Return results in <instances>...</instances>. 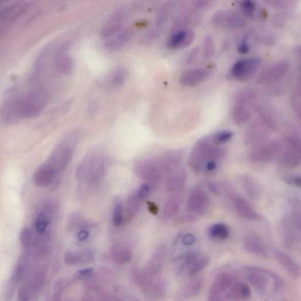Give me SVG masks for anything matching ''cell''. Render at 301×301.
Here are the masks:
<instances>
[{
	"instance_id": "1",
	"label": "cell",
	"mask_w": 301,
	"mask_h": 301,
	"mask_svg": "<svg viewBox=\"0 0 301 301\" xmlns=\"http://www.w3.org/2000/svg\"><path fill=\"white\" fill-rule=\"evenodd\" d=\"M108 157L102 148L95 147L85 155L77 170V178L80 183L89 187L98 186L105 177L108 167Z\"/></svg>"
},
{
	"instance_id": "2",
	"label": "cell",
	"mask_w": 301,
	"mask_h": 301,
	"mask_svg": "<svg viewBox=\"0 0 301 301\" xmlns=\"http://www.w3.org/2000/svg\"><path fill=\"white\" fill-rule=\"evenodd\" d=\"M245 277L249 283L260 295H265L269 289L270 280L273 282L275 292L283 291L285 287L284 279L269 269L256 266L244 267Z\"/></svg>"
},
{
	"instance_id": "3",
	"label": "cell",
	"mask_w": 301,
	"mask_h": 301,
	"mask_svg": "<svg viewBox=\"0 0 301 301\" xmlns=\"http://www.w3.org/2000/svg\"><path fill=\"white\" fill-rule=\"evenodd\" d=\"M80 133L74 131L66 135L52 151L46 162L57 174L64 170L72 161L80 141Z\"/></svg>"
},
{
	"instance_id": "4",
	"label": "cell",
	"mask_w": 301,
	"mask_h": 301,
	"mask_svg": "<svg viewBox=\"0 0 301 301\" xmlns=\"http://www.w3.org/2000/svg\"><path fill=\"white\" fill-rule=\"evenodd\" d=\"M47 95L42 88H37L20 95V105L23 118L40 116L47 106Z\"/></svg>"
},
{
	"instance_id": "5",
	"label": "cell",
	"mask_w": 301,
	"mask_h": 301,
	"mask_svg": "<svg viewBox=\"0 0 301 301\" xmlns=\"http://www.w3.org/2000/svg\"><path fill=\"white\" fill-rule=\"evenodd\" d=\"M133 171L140 179L155 184L169 174L159 157L141 159L133 165Z\"/></svg>"
},
{
	"instance_id": "6",
	"label": "cell",
	"mask_w": 301,
	"mask_h": 301,
	"mask_svg": "<svg viewBox=\"0 0 301 301\" xmlns=\"http://www.w3.org/2000/svg\"><path fill=\"white\" fill-rule=\"evenodd\" d=\"M214 145L211 136H204L196 141L188 158V165L195 173L204 172V166L209 160L210 152Z\"/></svg>"
},
{
	"instance_id": "7",
	"label": "cell",
	"mask_w": 301,
	"mask_h": 301,
	"mask_svg": "<svg viewBox=\"0 0 301 301\" xmlns=\"http://www.w3.org/2000/svg\"><path fill=\"white\" fill-rule=\"evenodd\" d=\"M20 94L16 90L9 92L1 107V117L4 123L14 125L19 123L22 119L20 105Z\"/></svg>"
},
{
	"instance_id": "8",
	"label": "cell",
	"mask_w": 301,
	"mask_h": 301,
	"mask_svg": "<svg viewBox=\"0 0 301 301\" xmlns=\"http://www.w3.org/2000/svg\"><path fill=\"white\" fill-rule=\"evenodd\" d=\"M155 185L148 182L141 185L137 190L130 195L126 203L124 212V220L126 222H131L135 217L141 204L150 195Z\"/></svg>"
},
{
	"instance_id": "9",
	"label": "cell",
	"mask_w": 301,
	"mask_h": 301,
	"mask_svg": "<svg viewBox=\"0 0 301 301\" xmlns=\"http://www.w3.org/2000/svg\"><path fill=\"white\" fill-rule=\"evenodd\" d=\"M261 62V59L256 57L241 59L232 66L229 77L239 81L250 80L257 72Z\"/></svg>"
},
{
	"instance_id": "10",
	"label": "cell",
	"mask_w": 301,
	"mask_h": 301,
	"mask_svg": "<svg viewBox=\"0 0 301 301\" xmlns=\"http://www.w3.org/2000/svg\"><path fill=\"white\" fill-rule=\"evenodd\" d=\"M209 196L202 184H196L191 189L187 203L189 213L195 215L203 214L209 209Z\"/></svg>"
},
{
	"instance_id": "11",
	"label": "cell",
	"mask_w": 301,
	"mask_h": 301,
	"mask_svg": "<svg viewBox=\"0 0 301 301\" xmlns=\"http://www.w3.org/2000/svg\"><path fill=\"white\" fill-rule=\"evenodd\" d=\"M167 252L168 248L164 244H159L155 248L142 270L145 277L148 280H153L161 272L165 261Z\"/></svg>"
},
{
	"instance_id": "12",
	"label": "cell",
	"mask_w": 301,
	"mask_h": 301,
	"mask_svg": "<svg viewBox=\"0 0 301 301\" xmlns=\"http://www.w3.org/2000/svg\"><path fill=\"white\" fill-rule=\"evenodd\" d=\"M236 278L232 273L221 271L214 278L209 290L208 299L211 301L224 300V293L235 283Z\"/></svg>"
},
{
	"instance_id": "13",
	"label": "cell",
	"mask_w": 301,
	"mask_h": 301,
	"mask_svg": "<svg viewBox=\"0 0 301 301\" xmlns=\"http://www.w3.org/2000/svg\"><path fill=\"white\" fill-rule=\"evenodd\" d=\"M281 162L289 169L301 165V139L299 137H289L288 147L282 155Z\"/></svg>"
},
{
	"instance_id": "14",
	"label": "cell",
	"mask_w": 301,
	"mask_h": 301,
	"mask_svg": "<svg viewBox=\"0 0 301 301\" xmlns=\"http://www.w3.org/2000/svg\"><path fill=\"white\" fill-rule=\"evenodd\" d=\"M280 141L274 140L254 147L250 152V158L254 162H264L272 159L282 150Z\"/></svg>"
},
{
	"instance_id": "15",
	"label": "cell",
	"mask_w": 301,
	"mask_h": 301,
	"mask_svg": "<svg viewBox=\"0 0 301 301\" xmlns=\"http://www.w3.org/2000/svg\"><path fill=\"white\" fill-rule=\"evenodd\" d=\"M45 281V274L42 271H38L29 278L27 283L24 284L18 291V299L20 300H30L32 297L37 294L42 288Z\"/></svg>"
},
{
	"instance_id": "16",
	"label": "cell",
	"mask_w": 301,
	"mask_h": 301,
	"mask_svg": "<svg viewBox=\"0 0 301 301\" xmlns=\"http://www.w3.org/2000/svg\"><path fill=\"white\" fill-rule=\"evenodd\" d=\"M212 22L221 28H238L243 27L245 23L243 18L231 11L221 10L215 13Z\"/></svg>"
},
{
	"instance_id": "17",
	"label": "cell",
	"mask_w": 301,
	"mask_h": 301,
	"mask_svg": "<svg viewBox=\"0 0 301 301\" xmlns=\"http://www.w3.org/2000/svg\"><path fill=\"white\" fill-rule=\"evenodd\" d=\"M243 244L248 253L258 257L265 258L269 256L266 245L258 234L248 232L244 237Z\"/></svg>"
},
{
	"instance_id": "18",
	"label": "cell",
	"mask_w": 301,
	"mask_h": 301,
	"mask_svg": "<svg viewBox=\"0 0 301 301\" xmlns=\"http://www.w3.org/2000/svg\"><path fill=\"white\" fill-rule=\"evenodd\" d=\"M229 198L231 200L234 209L240 216L250 221L261 220V217L257 212L242 196L231 192L229 193Z\"/></svg>"
},
{
	"instance_id": "19",
	"label": "cell",
	"mask_w": 301,
	"mask_h": 301,
	"mask_svg": "<svg viewBox=\"0 0 301 301\" xmlns=\"http://www.w3.org/2000/svg\"><path fill=\"white\" fill-rule=\"evenodd\" d=\"M289 68L287 63L281 62L270 66L263 72L258 78V82L265 85L278 83L287 75Z\"/></svg>"
},
{
	"instance_id": "20",
	"label": "cell",
	"mask_w": 301,
	"mask_h": 301,
	"mask_svg": "<svg viewBox=\"0 0 301 301\" xmlns=\"http://www.w3.org/2000/svg\"><path fill=\"white\" fill-rule=\"evenodd\" d=\"M204 279L202 277H192L191 280L182 286L176 293V299L185 300L198 295L203 288Z\"/></svg>"
},
{
	"instance_id": "21",
	"label": "cell",
	"mask_w": 301,
	"mask_h": 301,
	"mask_svg": "<svg viewBox=\"0 0 301 301\" xmlns=\"http://www.w3.org/2000/svg\"><path fill=\"white\" fill-rule=\"evenodd\" d=\"M281 236L282 243L288 248H292L298 242V236L296 232V226L292 218H284L281 224Z\"/></svg>"
},
{
	"instance_id": "22",
	"label": "cell",
	"mask_w": 301,
	"mask_h": 301,
	"mask_svg": "<svg viewBox=\"0 0 301 301\" xmlns=\"http://www.w3.org/2000/svg\"><path fill=\"white\" fill-rule=\"evenodd\" d=\"M209 75V71L206 69L199 68L188 70L180 76L179 83L183 87H194L202 83Z\"/></svg>"
},
{
	"instance_id": "23",
	"label": "cell",
	"mask_w": 301,
	"mask_h": 301,
	"mask_svg": "<svg viewBox=\"0 0 301 301\" xmlns=\"http://www.w3.org/2000/svg\"><path fill=\"white\" fill-rule=\"evenodd\" d=\"M274 255L279 264L290 277L297 279L301 276L300 266L291 256L278 250L275 251Z\"/></svg>"
},
{
	"instance_id": "24",
	"label": "cell",
	"mask_w": 301,
	"mask_h": 301,
	"mask_svg": "<svg viewBox=\"0 0 301 301\" xmlns=\"http://www.w3.org/2000/svg\"><path fill=\"white\" fill-rule=\"evenodd\" d=\"M262 125L258 122L251 124L245 135V143L254 148L265 143L269 133Z\"/></svg>"
},
{
	"instance_id": "25",
	"label": "cell",
	"mask_w": 301,
	"mask_h": 301,
	"mask_svg": "<svg viewBox=\"0 0 301 301\" xmlns=\"http://www.w3.org/2000/svg\"><path fill=\"white\" fill-rule=\"evenodd\" d=\"M57 175L56 172L46 162L35 171L33 181L37 187H47L53 183Z\"/></svg>"
},
{
	"instance_id": "26",
	"label": "cell",
	"mask_w": 301,
	"mask_h": 301,
	"mask_svg": "<svg viewBox=\"0 0 301 301\" xmlns=\"http://www.w3.org/2000/svg\"><path fill=\"white\" fill-rule=\"evenodd\" d=\"M195 39L194 31L185 30V29H178L170 36L167 44L170 48L173 49L177 48H185L190 46Z\"/></svg>"
},
{
	"instance_id": "27",
	"label": "cell",
	"mask_w": 301,
	"mask_h": 301,
	"mask_svg": "<svg viewBox=\"0 0 301 301\" xmlns=\"http://www.w3.org/2000/svg\"><path fill=\"white\" fill-rule=\"evenodd\" d=\"M94 260L95 252L91 249L80 251H68L64 255V262L69 266L90 263Z\"/></svg>"
},
{
	"instance_id": "28",
	"label": "cell",
	"mask_w": 301,
	"mask_h": 301,
	"mask_svg": "<svg viewBox=\"0 0 301 301\" xmlns=\"http://www.w3.org/2000/svg\"><path fill=\"white\" fill-rule=\"evenodd\" d=\"M187 173L184 169H177L169 175L166 188L167 191L173 194H178L184 189L187 182Z\"/></svg>"
},
{
	"instance_id": "29",
	"label": "cell",
	"mask_w": 301,
	"mask_h": 301,
	"mask_svg": "<svg viewBox=\"0 0 301 301\" xmlns=\"http://www.w3.org/2000/svg\"><path fill=\"white\" fill-rule=\"evenodd\" d=\"M251 291L249 285L244 282H236L226 291L224 299L246 300L250 298Z\"/></svg>"
},
{
	"instance_id": "30",
	"label": "cell",
	"mask_w": 301,
	"mask_h": 301,
	"mask_svg": "<svg viewBox=\"0 0 301 301\" xmlns=\"http://www.w3.org/2000/svg\"><path fill=\"white\" fill-rule=\"evenodd\" d=\"M181 197L178 194H174L166 199L163 206L161 219L163 221H168L176 217L180 211Z\"/></svg>"
},
{
	"instance_id": "31",
	"label": "cell",
	"mask_w": 301,
	"mask_h": 301,
	"mask_svg": "<svg viewBox=\"0 0 301 301\" xmlns=\"http://www.w3.org/2000/svg\"><path fill=\"white\" fill-rule=\"evenodd\" d=\"M184 152L183 150H170L159 157L169 174L178 168L183 160Z\"/></svg>"
},
{
	"instance_id": "32",
	"label": "cell",
	"mask_w": 301,
	"mask_h": 301,
	"mask_svg": "<svg viewBox=\"0 0 301 301\" xmlns=\"http://www.w3.org/2000/svg\"><path fill=\"white\" fill-rule=\"evenodd\" d=\"M168 285L162 278H155L143 292L152 298H160L165 296Z\"/></svg>"
},
{
	"instance_id": "33",
	"label": "cell",
	"mask_w": 301,
	"mask_h": 301,
	"mask_svg": "<svg viewBox=\"0 0 301 301\" xmlns=\"http://www.w3.org/2000/svg\"><path fill=\"white\" fill-rule=\"evenodd\" d=\"M199 252L196 250H189L183 252L177 256L174 259L175 270L178 276L188 269L192 262L199 255Z\"/></svg>"
},
{
	"instance_id": "34",
	"label": "cell",
	"mask_w": 301,
	"mask_h": 301,
	"mask_svg": "<svg viewBox=\"0 0 301 301\" xmlns=\"http://www.w3.org/2000/svg\"><path fill=\"white\" fill-rule=\"evenodd\" d=\"M111 259L117 264H125L131 261L132 254L129 249L124 245H113L110 250Z\"/></svg>"
},
{
	"instance_id": "35",
	"label": "cell",
	"mask_w": 301,
	"mask_h": 301,
	"mask_svg": "<svg viewBox=\"0 0 301 301\" xmlns=\"http://www.w3.org/2000/svg\"><path fill=\"white\" fill-rule=\"evenodd\" d=\"M241 184L249 198L255 200L259 199L261 195V189L253 178L248 175H244L241 178Z\"/></svg>"
},
{
	"instance_id": "36",
	"label": "cell",
	"mask_w": 301,
	"mask_h": 301,
	"mask_svg": "<svg viewBox=\"0 0 301 301\" xmlns=\"http://www.w3.org/2000/svg\"><path fill=\"white\" fill-rule=\"evenodd\" d=\"M55 68L59 73L68 75L73 69V62L72 58L66 51L59 52L55 59Z\"/></svg>"
},
{
	"instance_id": "37",
	"label": "cell",
	"mask_w": 301,
	"mask_h": 301,
	"mask_svg": "<svg viewBox=\"0 0 301 301\" xmlns=\"http://www.w3.org/2000/svg\"><path fill=\"white\" fill-rule=\"evenodd\" d=\"M251 112L248 105L244 104L237 103L232 110V119L235 124L238 125H243L250 120Z\"/></svg>"
},
{
	"instance_id": "38",
	"label": "cell",
	"mask_w": 301,
	"mask_h": 301,
	"mask_svg": "<svg viewBox=\"0 0 301 301\" xmlns=\"http://www.w3.org/2000/svg\"><path fill=\"white\" fill-rule=\"evenodd\" d=\"M210 258L207 255H199L188 269V276L191 278L197 276L209 266Z\"/></svg>"
},
{
	"instance_id": "39",
	"label": "cell",
	"mask_w": 301,
	"mask_h": 301,
	"mask_svg": "<svg viewBox=\"0 0 301 301\" xmlns=\"http://www.w3.org/2000/svg\"><path fill=\"white\" fill-rule=\"evenodd\" d=\"M211 239L218 240H227L230 235L229 226L224 223H216L212 225L208 230Z\"/></svg>"
},
{
	"instance_id": "40",
	"label": "cell",
	"mask_w": 301,
	"mask_h": 301,
	"mask_svg": "<svg viewBox=\"0 0 301 301\" xmlns=\"http://www.w3.org/2000/svg\"><path fill=\"white\" fill-rule=\"evenodd\" d=\"M128 73L123 68L115 70L109 77L110 84L113 87H121L127 80Z\"/></svg>"
},
{
	"instance_id": "41",
	"label": "cell",
	"mask_w": 301,
	"mask_h": 301,
	"mask_svg": "<svg viewBox=\"0 0 301 301\" xmlns=\"http://www.w3.org/2000/svg\"><path fill=\"white\" fill-rule=\"evenodd\" d=\"M124 220L123 206L121 198L117 197L114 199V209L113 211V221L114 224L120 226Z\"/></svg>"
},
{
	"instance_id": "42",
	"label": "cell",
	"mask_w": 301,
	"mask_h": 301,
	"mask_svg": "<svg viewBox=\"0 0 301 301\" xmlns=\"http://www.w3.org/2000/svg\"><path fill=\"white\" fill-rule=\"evenodd\" d=\"M47 209L44 210L37 216L36 221V229L39 234H43L46 231L48 224L50 222L49 212Z\"/></svg>"
},
{
	"instance_id": "43",
	"label": "cell",
	"mask_w": 301,
	"mask_h": 301,
	"mask_svg": "<svg viewBox=\"0 0 301 301\" xmlns=\"http://www.w3.org/2000/svg\"><path fill=\"white\" fill-rule=\"evenodd\" d=\"M233 133L228 130H222L211 136L213 142L218 146L229 142L232 139Z\"/></svg>"
},
{
	"instance_id": "44",
	"label": "cell",
	"mask_w": 301,
	"mask_h": 301,
	"mask_svg": "<svg viewBox=\"0 0 301 301\" xmlns=\"http://www.w3.org/2000/svg\"><path fill=\"white\" fill-rule=\"evenodd\" d=\"M20 243L24 248H29L33 246L36 243L35 233L30 228H25L20 233Z\"/></svg>"
},
{
	"instance_id": "45",
	"label": "cell",
	"mask_w": 301,
	"mask_h": 301,
	"mask_svg": "<svg viewBox=\"0 0 301 301\" xmlns=\"http://www.w3.org/2000/svg\"><path fill=\"white\" fill-rule=\"evenodd\" d=\"M215 53V43L213 37L207 35L203 42V54L206 58H210Z\"/></svg>"
},
{
	"instance_id": "46",
	"label": "cell",
	"mask_w": 301,
	"mask_h": 301,
	"mask_svg": "<svg viewBox=\"0 0 301 301\" xmlns=\"http://www.w3.org/2000/svg\"><path fill=\"white\" fill-rule=\"evenodd\" d=\"M83 218L79 213H74L70 215L68 223V229L69 231H73L74 230L80 228L83 226Z\"/></svg>"
},
{
	"instance_id": "47",
	"label": "cell",
	"mask_w": 301,
	"mask_h": 301,
	"mask_svg": "<svg viewBox=\"0 0 301 301\" xmlns=\"http://www.w3.org/2000/svg\"><path fill=\"white\" fill-rule=\"evenodd\" d=\"M292 220L297 229L301 232V202L295 200L293 204L292 210Z\"/></svg>"
},
{
	"instance_id": "48",
	"label": "cell",
	"mask_w": 301,
	"mask_h": 301,
	"mask_svg": "<svg viewBox=\"0 0 301 301\" xmlns=\"http://www.w3.org/2000/svg\"><path fill=\"white\" fill-rule=\"evenodd\" d=\"M244 14L248 17H252L256 10V5L254 0H243L241 4Z\"/></svg>"
},
{
	"instance_id": "49",
	"label": "cell",
	"mask_w": 301,
	"mask_h": 301,
	"mask_svg": "<svg viewBox=\"0 0 301 301\" xmlns=\"http://www.w3.org/2000/svg\"><path fill=\"white\" fill-rule=\"evenodd\" d=\"M196 215L189 213V214L181 215L176 219L175 222H176V225H183L194 222L196 220Z\"/></svg>"
},
{
	"instance_id": "50",
	"label": "cell",
	"mask_w": 301,
	"mask_h": 301,
	"mask_svg": "<svg viewBox=\"0 0 301 301\" xmlns=\"http://www.w3.org/2000/svg\"><path fill=\"white\" fill-rule=\"evenodd\" d=\"M220 162L210 159L207 161L204 166V172L207 174L213 173L217 170Z\"/></svg>"
},
{
	"instance_id": "51",
	"label": "cell",
	"mask_w": 301,
	"mask_h": 301,
	"mask_svg": "<svg viewBox=\"0 0 301 301\" xmlns=\"http://www.w3.org/2000/svg\"><path fill=\"white\" fill-rule=\"evenodd\" d=\"M218 0H195L194 6L196 9L204 10L213 6Z\"/></svg>"
},
{
	"instance_id": "52",
	"label": "cell",
	"mask_w": 301,
	"mask_h": 301,
	"mask_svg": "<svg viewBox=\"0 0 301 301\" xmlns=\"http://www.w3.org/2000/svg\"><path fill=\"white\" fill-rule=\"evenodd\" d=\"M196 241V238L194 235L190 233L185 234L182 239V243L185 246H190L194 244Z\"/></svg>"
},
{
	"instance_id": "53",
	"label": "cell",
	"mask_w": 301,
	"mask_h": 301,
	"mask_svg": "<svg viewBox=\"0 0 301 301\" xmlns=\"http://www.w3.org/2000/svg\"><path fill=\"white\" fill-rule=\"evenodd\" d=\"M93 273H94V269L92 267H88L86 269L81 270L78 271L76 274V278L82 279L90 277Z\"/></svg>"
},
{
	"instance_id": "54",
	"label": "cell",
	"mask_w": 301,
	"mask_h": 301,
	"mask_svg": "<svg viewBox=\"0 0 301 301\" xmlns=\"http://www.w3.org/2000/svg\"><path fill=\"white\" fill-rule=\"evenodd\" d=\"M64 282L62 280L58 281L55 285L54 289V296L55 299L58 300V298L61 295V293L64 289Z\"/></svg>"
},
{
	"instance_id": "55",
	"label": "cell",
	"mask_w": 301,
	"mask_h": 301,
	"mask_svg": "<svg viewBox=\"0 0 301 301\" xmlns=\"http://www.w3.org/2000/svg\"><path fill=\"white\" fill-rule=\"evenodd\" d=\"M238 51L241 54H247L250 51V46H249L247 38L244 39L242 42L240 43L238 47Z\"/></svg>"
},
{
	"instance_id": "56",
	"label": "cell",
	"mask_w": 301,
	"mask_h": 301,
	"mask_svg": "<svg viewBox=\"0 0 301 301\" xmlns=\"http://www.w3.org/2000/svg\"><path fill=\"white\" fill-rule=\"evenodd\" d=\"M159 34V32L157 29H154V30L148 32L143 38V42L148 43V42H152V40H154L158 37Z\"/></svg>"
},
{
	"instance_id": "57",
	"label": "cell",
	"mask_w": 301,
	"mask_h": 301,
	"mask_svg": "<svg viewBox=\"0 0 301 301\" xmlns=\"http://www.w3.org/2000/svg\"><path fill=\"white\" fill-rule=\"evenodd\" d=\"M208 188H209L210 190L213 192L214 194H219L220 192V188L219 185L215 183L214 181H209L207 183Z\"/></svg>"
},
{
	"instance_id": "58",
	"label": "cell",
	"mask_w": 301,
	"mask_h": 301,
	"mask_svg": "<svg viewBox=\"0 0 301 301\" xmlns=\"http://www.w3.org/2000/svg\"><path fill=\"white\" fill-rule=\"evenodd\" d=\"M288 183L301 188V177L296 176L289 177L287 180Z\"/></svg>"
},
{
	"instance_id": "59",
	"label": "cell",
	"mask_w": 301,
	"mask_h": 301,
	"mask_svg": "<svg viewBox=\"0 0 301 301\" xmlns=\"http://www.w3.org/2000/svg\"><path fill=\"white\" fill-rule=\"evenodd\" d=\"M198 48H195L194 49H193L191 52L189 54L187 57V62L189 64L194 61L195 58L197 56V55L198 54Z\"/></svg>"
},
{
	"instance_id": "60",
	"label": "cell",
	"mask_w": 301,
	"mask_h": 301,
	"mask_svg": "<svg viewBox=\"0 0 301 301\" xmlns=\"http://www.w3.org/2000/svg\"><path fill=\"white\" fill-rule=\"evenodd\" d=\"M148 210L150 213L153 214H156L158 213V208L154 203L148 202Z\"/></svg>"
},
{
	"instance_id": "61",
	"label": "cell",
	"mask_w": 301,
	"mask_h": 301,
	"mask_svg": "<svg viewBox=\"0 0 301 301\" xmlns=\"http://www.w3.org/2000/svg\"><path fill=\"white\" fill-rule=\"evenodd\" d=\"M88 236V232L87 231H82L81 232H80L79 234V239L80 240H84L85 239H86L87 237Z\"/></svg>"
}]
</instances>
